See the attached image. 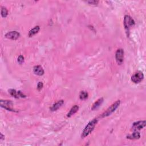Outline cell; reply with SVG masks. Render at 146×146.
I'll use <instances>...</instances> for the list:
<instances>
[{
    "mask_svg": "<svg viewBox=\"0 0 146 146\" xmlns=\"http://www.w3.org/2000/svg\"><path fill=\"white\" fill-rule=\"evenodd\" d=\"M98 123V120L97 119H94L93 120H92L91 122H90L89 123L87 124L85 128H84L82 134L81 135L82 138H84L92 132V131L94 130L95 126L97 125Z\"/></svg>",
    "mask_w": 146,
    "mask_h": 146,
    "instance_id": "cell-1",
    "label": "cell"
},
{
    "mask_svg": "<svg viewBox=\"0 0 146 146\" xmlns=\"http://www.w3.org/2000/svg\"><path fill=\"white\" fill-rule=\"evenodd\" d=\"M135 22L134 20L130 16V15H126L124 18V26L126 31L127 37H129L130 35V29L131 27H133L135 25Z\"/></svg>",
    "mask_w": 146,
    "mask_h": 146,
    "instance_id": "cell-2",
    "label": "cell"
},
{
    "mask_svg": "<svg viewBox=\"0 0 146 146\" xmlns=\"http://www.w3.org/2000/svg\"><path fill=\"white\" fill-rule=\"evenodd\" d=\"M120 104H121V101L119 100L116 101L115 103H114L113 104L110 106V107H109L107 108V110L105 111V112L102 114V115L100 117H101L102 118H106L111 115V114H113L114 111L117 109L119 105H120Z\"/></svg>",
    "mask_w": 146,
    "mask_h": 146,
    "instance_id": "cell-3",
    "label": "cell"
},
{
    "mask_svg": "<svg viewBox=\"0 0 146 146\" xmlns=\"http://www.w3.org/2000/svg\"><path fill=\"white\" fill-rule=\"evenodd\" d=\"M124 50L122 49H119L115 53V59L118 65H122L124 61Z\"/></svg>",
    "mask_w": 146,
    "mask_h": 146,
    "instance_id": "cell-4",
    "label": "cell"
},
{
    "mask_svg": "<svg viewBox=\"0 0 146 146\" xmlns=\"http://www.w3.org/2000/svg\"><path fill=\"white\" fill-rule=\"evenodd\" d=\"M143 78H144V75H143L142 71H139L134 73V75L131 76V81L134 83H139L141 82Z\"/></svg>",
    "mask_w": 146,
    "mask_h": 146,
    "instance_id": "cell-5",
    "label": "cell"
},
{
    "mask_svg": "<svg viewBox=\"0 0 146 146\" xmlns=\"http://www.w3.org/2000/svg\"><path fill=\"white\" fill-rule=\"evenodd\" d=\"M0 104H1V107H3L5 109L8 111H15L14 110L13 108V102L9 100H1L0 101Z\"/></svg>",
    "mask_w": 146,
    "mask_h": 146,
    "instance_id": "cell-6",
    "label": "cell"
},
{
    "mask_svg": "<svg viewBox=\"0 0 146 146\" xmlns=\"http://www.w3.org/2000/svg\"><path fill=\"white\" fill-rule=\"evenodd\" d=\"M146 126V122L145 121H138L136 122H134L132 124V129L134 130L135 131L137 130H142L143 128H144Z\"/></svg>",
    "mask_w": 146,
    "mask_h": 146,
    "instance_id": "cell-7",
    "label": "cell"
},
{
    "mask_svg": "<svg viewBox=\"0 0 146 146\" xmlns=\"http://www.w3.org/2000/svg\"><path fill=\"white\" fill-rule=\"evenodd\" d=\"M5 36L7 39H12V40H17L20 37V34L16 31H12L7 33Z\"/></svg>",
    "mask_w": 146,
    "mask_h": 146,
    "instance_id": "cell-8",
    "label": "cell"
},
{
    "mask_svg": "<svg viewBox=\"0 0 146 146\" xmlns=\"http://www.w3.org/2000/svg\"><path fill=\"white\" fill-rule=\"evenodd\" d=\"M33 72L37 75L42 76L44 74V70L42 66L38 65L34 66L33 68Z\"/></svg>",
    "mask_w": 146,
    "mask_h": 146,
    "instance_id": "cell-9",
    "label": "cell"
},
{
    "mask_svg": "<svg viewBox=\"0 0 146 146\" xmlns=\"http://www.w3.org/2000/svg\"><path fill=\"white\" fill-rule=\"evenodd\" d=\"M63 104H64V101H63V100H60L57 103H55V104L53 105L51 107H50V110L51 111H57L59 109V108L62 107Z\"/></svg>",
    "mask_w": 146,
    "mask_h": 146,
    "instance_id": "cell-10",
    "label": "cell"
},
{
    "mask_svg": "<svg viewBox=\"0 0 146 146\" xmlns=\"http://www.w3.org/2000/svg\"><path fill=\"white\" fill-rule=\"evenodd\" d=\"M103 100L104 99H103V98H100L99 99H98L97 101L94 103L93 105H92V107L91 108L92 110H97V108H99L103 102Z\"/></svg>",
    "mask_w": 146,
    "mask_h": 146,
    "instance_id": "cell-11",
    "label": "cell"
},
{
    "mask_svg": "<svg viewBox=\"0 0 146 146\" xmlns=\"http://www.w3.org/2000/svg\"><path fill=\"white\" fill-rule=\"evenodd\" d=\"M40 30V28H39V26H36L35 27H34L32 29L29 31L28 36L29 37H32L34 35H36L37 33H38V31Z\"/></svg>",
    "mask_w": 146,
    "mask_h": 146,
    "instance_id": "cell-12",
    "label": "cell"
},
{
    "mask_svg": "<svg viewBox=\"0 0 146 146\" xmlns=\"http://www.w3.org/2000/svg\"><path fill=\"white\" fill-rule=\"evenodd\" d=\"M140 138V134L139 132H138L137 131H135L132 134L128 135V136H127V139H131V140L139 139Z\"/></svg>",
    "mask_w": 146,
    "mask_h": 146,
    "instance_id": "cell-13",
    "label": "cell"
},
{
    "mask_svg": "<svg viewBox=\"0 0 146 146\" xmlns=\"http://www.w3.org/2000/svg\"><path fill=\"white\" fill-rule=\"evenodd\" d=\"M79 110V106L77 105L74 106L73 107L71 108L70 111L68 113L67 116L68 118H70L71 116H72L74 114H75Z\"/></svg>",
    "mask_w": 146,
    "mask_h": 146,
    "instance_id": "cell-14",
    "label": "cell"
},
{
    "mask_svg": "<svg viewBox=\"0 0 146 146\" xmlns=\"http://www.w3.org/2000/svg\"><path fill=\"white\" fill-rule=\"evenodd\" d=\"M89 94L85 91H82L81 92L80 95H79V98L82 100H84L87 99L88 98Z\"/></svg>",
    "mask_w": 146,
    "mask_h": 146,
    "instance_id": "cell-15",
    "label": "cell"
},
{
    "mask_svg": "<svg viewBox=\"0 0 146 146\" xmlns=\"http://www.w3.org/2000/svg\"><path fill=\"white\" fill-rule=\"evenodd\" d=\"M9 94L12 95V97H14L15 98H19V95H18V91L14 89H10L9 90Z\"/></svg>",
    "mask_w": 146,
    "mask_h": 146,
    "instance_id": "cell-16",
    "label": "cell"
},
{
    "mask_svg": "<svg viewBox=\"0 0 146 146\" xmlns=\"http://www.w3.org/2000/svg\"><path fill=\"white\" fill-rule=\"evenodd\" d=\"M1 13V16L2 17L5 18V17H7V14H8V11H7V10L6 8V7H2Z\"/></svg>",
    "mask_w": 146,
    "mask_h": 146,
    "instance_id": "cell-17",
    "label": "cell"
},
{
    "mask_svg": "<svg viewBox=\"0 0 146 146\" xmlns=\"http://www.w3.org/2000/svg\"><path fill=\"white\" fill-rule=\"evenodd\" d=\"M17 61H18V63H19V64H20V65L22 64V63L24 62V57H23V55H20L18 58Z\"/></svg>",
    "mask_w": 146,
    "mask_h": 146,
    "instance_id": "cell-18",
    "label": "cell"
},
{
    "mask_svg": "<svg viewBox=\"0 0 146 146\" xmlns=\"http://www.w3.org/2000/svg\"><path fill=\"white\" fill-rule=\"evenodd\" d=\"M43 86H44L43 83H42V82H38V84H37V89H38V90H39V91H40V90L43 88Z\"/></svg>",
    "mask_w": 146,
    "mask_h": 146,
    "instance_id": "cell-19",
    "label": "cell"
},
{
    "mask_svg": "<svg viewBox=\"0 0 146 146\" xmlns=\"http://www.w3.org/2000/svg\"><path fill=\"white\" fill-rule=\"evenodd\" d=\"M87 3H88L90 5H97L99 3V1H87Z\"/></svg>",
    "mask_w": 146,
    "mask_h": 146,
    "instance_id": "cell-20",
    "label": "cell"
},
{
    "mask_svg": "<svg viewBox=\"0 0 146 146\" xmlns=\"http://www.w3.org/2000/svg\"><path fill=\"white\" fill-rule=\"evenodd\" d=\"M4 139H5V136H4L3 135L1 134V137H0V139H1V140H3Z\"/></svg>",
    "mask_w": 146,
    "mask_h": 146,
    "instance_id": "cell-21",
    "label": "cell"
}]
</instances>
